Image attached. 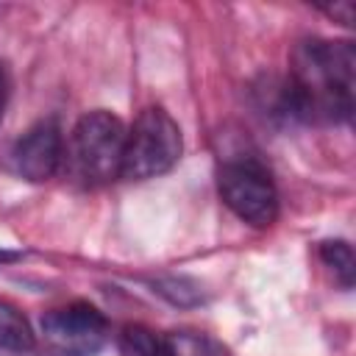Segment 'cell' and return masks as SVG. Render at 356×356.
I'll return each mask as SVG.
<instances>
[{
    "mask_svg": "<svg viewBox=\"0 0 356 356\" xmlns=\"http://www.w3.org/2000/svg\"><path fill=\"white\" fill-rule=\"evenodd\" d=\"M328 17H334V19H339L342 25H353V17H356V8H353V3L350 0H337V3H323L320 6Z\"/></svg>",
    "mask_w": 356,
    "mask_h": 356,
    "instance_id": "obj_12",
    "label": "cell"
},
{
    "mask_svg": "<svg viewBox=\"0 0 356 356\" xmlns=\"http://www.w3.org/2000/svg\"><path fill=\"white\" fill-rule=\"evenodd\" d=\"M128 131L122 120L106 108L86 111L70 136V167L75 178L86 186H100L122 175Z\"/></svg>",
    "mask_w": 356,
    "mask_h": 356,
    "instance_id": "obj_2",
    "label": "cell"
},
{
    "mask_svg": "<svg viewBox=\"0 0 356 356\" xmlns=\"http://www.w3.org/2000/svg\"><path fill=\"white\" fill-rule=\"evenodd\" d=\"M22 253L19 250H8V248H0V264H6V261H17Z\"/></svg>",
    "mask_w": 356,
    "mask_h": 356,
    "instance_id": "obj_14",
    "label": "cell"
},
{
    "mask_svg": "<svg viewBox=\"0 0 356 356\" xmlns=\"http://www.w3.org/2000/svg\"><path fill=\"white\" fill-rule=\"evenodd\" d=\"M122 356H175L167 337L153 334L142 325H128L122 331Z\"/></svg>",
    "mask_w": 356,
    "mask_h": 356,
    "instance_id": "obj_9",
    "label": "cell"
},
{
    "mask_svg": "<svg viewBox=\"0 0 356 356\" xmlns=\"http://www.w3.org/2000/svg\"><path fill=\"white\" fill-rule=\"evenodd\" d=\"M8 92H11L8 64H6V61H0V120H3V111H6V103H8Z\"/></svg>",
    "mask_w": 356,
    "mask_h": 356,
    "instance_id": "obj_13",
    "label": "cell"
},
{
    "mask_svg": "<svg viewBox=\"0 0 356 356\" xmlns=\"http://www.w3.org/2000/svg\"><path fill=\"white\" fill-rule=\"evenodd\" d=\"M167 342L175 356H231L220 339L200 331H175L167 337Z\"/></svg>",
    "mask_w": 356,
    "mask_h": 356,
    "instance_id": "obj_11",
    "label": "cell"
},
{
    "mask_svg": "<svg viewBox=\"0 0 356 356\" xmlns=\"http://www.w3.org/2000/svg\"><path fill=\"white\" fill-rule=\"evenodd\" d=\"M184 150V136L178 122L159 106L145 108L128 131L125 156H122V178L147 181L170 172Z\"/></svg>",
    "mask_w": 356,
    "mask_h": 356,
    "instance_id": "obj_3",
    "label": "cell"
},
{
    "mask_svg": "<svg viewBox=\"0 0 356 356\" xmlns=\"http://www.w3.org/2000/svg\"><path fill=\"white\" fill-rule=\"evenodd\" d=\"M356 47L348 39H303L292 50L289 78L275 92V114L337 125L353 114Z\"/></svg>",
    "mask_w": 356,
    "mask_h": 356,
    "instance_id": "obj_1",
    "label": "cell"
},
{
    "mask_svg": "<svg viewBox=\"0 0 356 356\" xmlns=\"http://www.w3.org/2000/svg\"><path fill=\"white\" fill-rule=\"evenodd\" d=\"M217 189L222 203L248 225L267 228L278 217V192L267 167L250 156L228 159L217 170Z\"/></svg>",
    "mask_w": 356,
    "mask_h": 356,
    "instance_id": "obj_4",
    "label": "cell"
},
{
    "mask_svg": "<svg viewBox=\"0 0 356 356\" xmlns=\"http://www.w3.org/2000/svg\"><path fill=\"white\" fill-rule=\"evenodd\" d=\"M0 348L17 350V353L33 348V328L28 317L3 298H0Z\"/></svg>",
    "mask_w": 356,
    "mask_h": 356,
    "instance_id": "obj_7",
    "label": "cell"
},
{
    "mask_svg": "<svg viewBox=\"0 0 356 356\" xmlns=\"http://www.w3.org/2000/svg\"><path fill=\"white\" fill-rule=\"evenodd\" d=\"M42 334L58 356H95L108 339V323L92 303H70L42 317Z\"/></svg>",
    "mask_w": 356,
    "mask_h": 356,
    "instance_id": "obj_6",
    "label": "cell"
},
{
    "mask_svg": "<svg viewBox=\"0 0 356 356\" xmlns=\"http://www.w3.org/2000/svg\"><path fill=\"white\" fill-rule=\"evenodd\" d=\"M61 159H64L61 122L56 117H42L8 145L3 156V167L19 181L39 184L58 172Z\"/></svg>",
    "mask_w": 356,
    "mask_h": 356,
    "instance_id": "obj_5",
    "label": "cell"
},
{
    "mask_svg": "<svg viewBox=\"0 0 356 356\" xmlns=\"http://www.w3.org/2000/svg\"><path fill=\"white\" fill-rule=\"evenodd\" d=\"M320 259L325 261V267H331V273L339 278V284L345 289L353 286V278H356V256H353V248L345 242V239H328L320 245Z\"/></svg>",
    "mask_w": 356,
    "mask_h": 356,
    "instance_id": "obj_10",
    "label": "cell"
},
{
    "mask_svg": "<svg viewBox=\"0 0 356 356\" xmlns=\"http://www.w3.org/2000/svg\"><path fill=\"white\" fill-rule=\"evenodd\" d=\"M150 286L156 295H161L164 300H170L172 306H181V309H189V306H197L206 300L203 286L186 275H159L150 281Z\"/></svg>",
    "mask_w": 356,
    "mask_h": 356,
    "instance_id": "obj_8",
    "label": "cell"
}]
</instances>
